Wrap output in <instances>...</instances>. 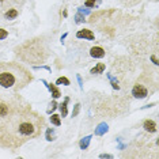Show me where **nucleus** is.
<instances>
[{
  "label": "nucleus",
  "mask_w": 159,
  "mask_h": 159,
  "mask_svg": "<svg viewBox=\"0 0 159 159\" xmlns=\"http://www.w3.org/2000/svg\"><path fill=\"white\" fill-rule=\"evenodd\" d=\"M46 128L42 114L23 97L0 91V148L16 151L41 136Z\"/></svg>",
  "instance_id": "1"
},
{
  "label": "nucleus",
  "mask_w": 159,
  "mask_h": 159,
  "mask_svg": "<svg viewBox=\"0 0 159 159\" xmlns=\"http://www.w3.org/2000/svg\"><path fill=\"white\" fill-rule=\"evenodd\" d=\"M34 80V75L27 67L16 61L0 63V91L11 90L19 92Z\"/></svg>",
  "instance_id": "2"
},
{
  "label": "nucleus",
  "mask_w": 159,
  "mask_h": 159,
  "mask_svg": "<svg viewBox=\"0 0 159 159\" xmlns=\"http://www.w3.org/2000/svg\"><path fill=\"white\" fill-rule=\"evenodd\" d=\"M16 54L22 61H27L30 64L44 63L48 57V49H46L44 38H34L29 39L22 45L15 48Z\"/></svg>",
  "instance_id": "3"
},
{
  "label": "nucleus",
  "mask_w": 159,
  "mask_h": 159,
  "mask_svg": "<svg viewBox=\"0 0 159 159\" xmlns=\"http://www.w3.org/2000/svg\"><path fill=\"white\" fill-rule=\"evenodd\" d=\"M150 86H154V83H151L150 80L143 82V79H140L136 82V85L132 88V95L139 99L145 98L147 95H150V92L154 91V90H150Z\"/></svg>",
  "instance_id": "4"
},
{
  "label": "nucleus",
  "mask_w": 159,
  "mask_h": 159,
  "mask_svg": "<svg viewBox=\"0 0 159 159\" xmlns=\"http://www.w3.org/2000/svg\"><path fill=\"white\" fill-rule=\"evenodd\" d=\"M90 54H91L92 57H97V59H102V57L105 56V50H103L101 46H94V48H91Z\"/></svg>",
  "instance_id": "5"
},
{
  "label": "nucleus",
  "mask_w": 159,
  "mask_h": 159,
  "mask_svg": "<svg viewBox=\"0 0 159 159\" xmlns=\"http://www.w3.org/2000/svg\"><path fill=\"white\" fill-rule=\"evenodd\" d=\"M76 37L78 38H87V39H94V34H92L91 30H87V29H85V30H80V32L76 33Z\"/></svg>",
  "instance_id": "6"
},
{
  "label": "nucleus",
  "mask_w": 159,
  "mask_h": 159,
  "mask_svg": "<svg viewBox=\"0 0 159 159\" xmlns=\"http://www.w3.org/2000/svg\"><path fill=\"white\" fill-rule=\"evenodd\" d=\"M105 68H106V65L103 63H98L97 64V67H94L91 69V74L92 75H95V74H102L103 71H105Z\"/></svg>",
  "instance_id": "7"
},
{
  "label": "nucleus",
  "mask_w": 159,
  "mask_h": 159,
  "mask_svg": "<svg viewBox=\"0 0 159 159\" xmlns=\"http://www.w3.org/2000/svg\"><path fill=\"white\" fill-rule=\"evenodd\" d=\"M144 128H145V131H148V132H155L156 131V124L154 122V121L147 120L144 122Z\"/></svg>",
  "instance_id": "8"
},
{
  "label": "nucleus",
  "mask_w": 159,
  "mask_h": 159,
  "mask_svg": "<svg viewBox=\"0 0 159 159\" xmlns=\"http://www.w3.org/2000/svg\"><path fill=\"white\" fill-rule=\"evenodd\" d=\"M18 16V11L16 10H10L6 12V18L7 19H14V18Z\"/></svg>",
  "instance_id": "9"
},
{
  "label": "nucleus",
  "mask_w": 159,
  "mask_h": 159,
  "mask_svg": "<svg viewBox=\"0 0 159 159\" xmlns=\"http://www.w3.org/2000/svg\"><path fill=\"white\" fill-rule=\"evenodd\" d=\"M50 121H52V124H54V125H60L61 124V121H60V116L59 114H53L52 117H50Z\"/></svg>",
  "instance_id": "10"
},
{
  "label": "nucleus",
  "mask_w": 159,
  "mask_h": 159,
  "mask_svg": "<svg viewBox=\"0 0 159 159\" xmlns=\"http://www.w3.org/2000/svg\"><path fill=\"white\" fill-rule=\"evenodd\" d=\"M67 102H68V99H65V102L61 103L60 105V110H61V116L65 117L67 116Z\"/></svg>",
  "instance_id": "11"
},
{
  "label": "nucleus",
  "mask_w": 159,
  "mask_h": 159,
  "mask_svg": "<svg viewBox=\"0 0 159 159\" xmlns=\"http://www.w3.org/2000/svg\"><path fill=\"white\" fill-rule=\"evenodd\" d=\"M49 88L52 90L53 97H54V98H59V97H60V91H59V88H57V87H54L53 85H49Z\"/></svg>",
  "instance_id": "12"
},
{
  "label": "nucleus",
  "mask_w": 159,
  "mask_h": 159,
  "mask_svg": "<svg viewBox=\"0 0 159 159\" xmlns=\"http://www.w3.org/2000/svg\"><path fill=\"white\" fill-rule=\"evenodd\" d=\"M57 85H65V86H69V80L67 78H59L56 82Z\"/></svg>",
  "instance_id": "13"
},
{
  "label": "nucleus",
  "mask_w": 159,
  "mask_h": 159,
  "mask_svg": "<svg viewBox=\"0 0 159 159\" xmlns=\"http://www.w3.org/2000/svg\"><path fill=\"white\" fill-rule=\"evenodd\" d=\"M8 35V32L4 30V29H0V39H4Z\"/></svg>",
  "instance_id": "14"
},
{
  "label": "nucleus",
  "mask_w": 159,
  "mask_h": 159,
  "mask_svg": "<svg viewBox=\"0 0 159 159\" xmlns=\"http://www.w3.org/2000/svg\"><path fill=\"white\" fill-rule=\"evenodd\" d=\"M95 1H99V0H87V1H86V6H87V7H94Z\"/></svg>",
  "instance_id": "15"
}]
</instances>
